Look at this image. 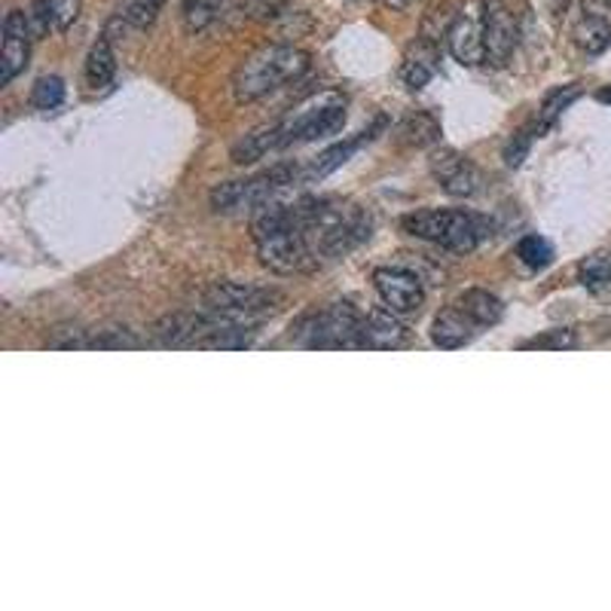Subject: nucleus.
Instances as JSON below:
<instances>
[{
    "mask_svg": "<svg viewBox=\"0 0 611 611\" xmlns=\"http://www.w3.org/2000/svg\"><path fill=\"white\" fill-rule=\"evenodd\" d=\"M144 343L135 336L132 331H122V328H110V331H95L89 336L86 349H141Z\"/></svg>",
    "mask_w": 611,
    "mask_h": 611,
    "instance_id": "nucleus-29",
    "label": "nucleus"
},
{
    "mask_svg": "<svg viewBox=\"0 0 611 611\" xmlns=\"http://www.w3.org/2000/svg\"><path fill=\"white\" fill-rule=\"evenodd\" d=\"M532 138H535V135H532L529 129H523V132H517L514 138H511V144L505 147V165H507V169H519V165H523V160L529 157Z\"/></svg>",
    "mask_w": 611,
    "mask_h": 611,
    "instance_id": "nucleus-33",
    "label": "nucleus"
},
{
    "mask_svg": "<svg viewBox=\"0 0 611 611\" xmlns=\"http://www.w3.org/2000/svg\"><path fill=\"white\" fill-rule=\"evenodd\" d=\"M257 257H260V264L269 266L272 272H281V276L319 269L315 260H312V254H309V245H306L303 233H300L297 226H293V229L272 233V236L257 242Z\"/></svg>",
    "mask_w": 611,
    "mask_h": 611,
    "instance_id": "nucleus-8",
    "label": "nucleus"
},
{
    "mask_svg": "<svg viewBox=\"0 0 611 611\" xmlns=\"http://www.w3.org/2000/svg\"><path fill=\"white\" fill-rule=\"evenodd\" d=\"M597 98H599V101H609V105H611V89H602V93H599Z\"/></svg>",
    "mask_w": 611,
    "mask_h": 611,
    "instance_id": "nucleus-38",
    "label": "nucleus"
},
{
    "mask_svg": "<svg viewBox=\"0 0 611 611\" xmlns=\"http://www.w3.org/2000/svg\"><path fill=\"white\" fill-rule=\"evenodd\" d=\"M297 184H306L303 165L279 162L269 172L245 181H226L212 190V208L217 214H257L272 202H281Z\"/></svg>",
    "mask_w": 611,
    "mask_h": 611,
    "instance_id": "nucleus-3",
    "label": "nucleus"
},
{
    "mask_svg": "<svg viewBox=\"0 0 611 611\" xmlns=\"http://www.w3.org/2000/svg\"><path fill=\"white\" fill-rule=\"evenodd\" d=\"M373 138V132H361L355 135V138H349V141H343V144H333L328 147L324 153H321L319 160L312 162V165H303V178L306 184H312V181H321V178H328L331 172H336L340 165H346L355 153H358L361 147L367 144Z\"/></svg>",
    "mask_w": 611,
    "mask_h": 611,
    "instance_id": "nucleus-18",
    "label": "nucleus"
},
{
    "mask_svg": "<svg viewBox=\"0 0 611 611\" xmlns=\"http://www.w3.org/2000/svg\"><path fill=\"white\" fill-rule=\"evenodd\" d=\"M440 65V50L438 43L431 41V37H422V41H416L404 55V65H400V81L407 83V89H422L431 83V77L438 74Z\"/></svg>",
    "mask_w": 611,
    "mask_h": 611,
    "instance_id": "nucleus-17",
    "label": "nucleus"
},
{
    "mask_svg": "<svg viewBox=\"0 0 611 611\" xmlns=\"http://www.w3.org/2000/svg\"><path fill=\"white\" fill-rule=\"evenodd\" d=\"M221 7H224V0H181L186 31L200 34L208 25H214V19L221 15Z\"/></svg>",
    "mask_w": 611,
    "mask_h": 611,
    "instance_id": "nucleus-24",
    "label": "nucleus"
},
{
    "mask_svg": "<svg viewBox=\"0 0 611 611\" xmlns=\"http://www.w3.org/2000/svg\"><path fill=\"white\" fill-rule=\"evenodd\" d=\"M455 303L465 309L471 319L478 321L480 328H492L495 321L505 315V306H502V300L495 297V293L490 291H480V288H471V291H465Z\"/></svg>",
    "mask_w": 611,
    "mask_h": 611,
    "instance_id": "nucleus-22",
    "label": "nucleus"
},
{
    "mask_svg": "<svg viewBox=\"0 0 611 611\" xmlns=\"http://www.w3.org/2000/svg\"><path fill=\"white\" fill-rule=\"evenodd\" d=\"M431 174L450 196H474L480 190V172L455 150H438L431 157Z\"/></svg>",
    "mask_w": 611,
    "mask_h": 611,
    "instance_id": "nucleus-13",
    "label": "nucleus"
},
{
    "mask_svg": "<svg viewBox=\"0 0 611 611\" xmlns=\"http://www.w3.org/2000/svg\"><path fill=\"white\" fill-rule=\"evenodd\" d=\"M214 328L212 312H172L153 324V343L162 349H200Z\"/></svg>",
    "mask_w": 611,
    "mask_h": 611,
    "instance_id": "nucleus-10",
    "label": "nucleus"
},
{
    "mask_svg": "<svg viewBox=\"0 0 611 611\" xmlns=\"http://www.w3.org/2000/svg\"><path fill=\"white\" fill-rule=\"evenodd\" d=\"M575 346H578V336H575V331H569V328H557V331L538 333V336H532V340H523V343H519V349H538V352H545V349H550V352H562V349H575Z\"/></svg>",
    "mask_w": 611,
    "mask_h": 611,
    "instance_id": "nucleus-28",
    "label": "nucleus"
},
{
    "mask_svg": "<svg viewBox=\"0 0 611 611\" xmlns=\"http://www.w3.org/2000/svg\"><path fill=\"white\" fill-rule=\"evenodd\" d=\"M31 37H34V31L28 25V13L10 10L3 19V50H0V83L3 86H10L28 67Z\"/></svg>",
    "mask_w": 611,
    "mask_h": 611,
    "instance_id": "nucleus-11",
    "label": "nucleus"
},
{
    "mask_svg": "<svg viewBox=\"0 0 611 611\" xmlns=\"http://www.w3.org/2000/svg\"><path fill=\"white\" fill-rule=\"evenodd\" d=\"M361 324L364 312L352 303H333L306 315L293 331V343L303 349H361Z\"/></svg>",
    "mask_w": 611,
    "mask_h": 611,
    "instance_id": "nucleus-7",
    "label": "nucleus"
},
{
    "mask_svg": "<svg viewBox=\"0 0 611 611\" xmlns=\"http://www.w3.org/2000/svg\"><path fill=\"white\" fill-rule=\"evenodd\" d=\"M480 333V324L459 303L447 306L438 312V319L431 324V343L438 349H462L468 346Z\"/></svg>",
    "mask_w": 611,
    "mask_h": 611,
    "instance_id": "nucleus-16",
    "label": "nucleus"
},
{
    "mask_svg": "<svg viewBox=\"0 0 611 611\" xmlns=\"http://www.w3.org/2000/svg\"><path fill=\"white\" fill-rule=\"evenodd\" d=\"M410 343V331L398 321L392 309H371L361 324V349H404Z\"/></svg>",
    "mask_w": 611,
    "mask_h": 611,
    "instance_id": "nucleus-15",
    "label": "nucleus"
},
{
    "mask_svg": "<svg viewBox=\"0 0 611 611\" xmlns=\"http://www.w3.org/2000/svg\"><path fill=\"white\" fill-rule=\"evenodd\" d=\"M483 37H486V62L502 67L517 50V19L507 13L505 7L483 10Z\"/></svg>",
    "mask_w": 611,
    "mask_h": 611,
    "instance_id": "nucleus-14",
    "label": "nucleus"
},
{
    "mask_svg": "<svg viewBox=\"0 0 611 611\" xmlns=\"http://www.w3.org/2000/svg\"><path fill=\"white\" fill-rule=\"evenodd\" d=\"M404 233H410L412 239L431 242L447 251L468 254L478 248L480 242L492 236V224L483 214L465 212V208H431V212L407 214L404 221Z\"/></svg>",
    "mask_w": 611,
    "mask_h": 611,
    "instance_id": "nucleus-4",
    "label": "nucleus"
},
{
    "mask_svg": "<svg viewBox=\"0 0 611 611\" xmlns=\"http://www.w3.org/2000/svg\"><path fill=\"white\" fill-rule=\"evenodd\" d=\"M343 126H346V98L336 89H324L300 101L285 120H279L281 147L312 144L319 138L336 135Z\"/></svg>",
    "mask_w": 611,
    "mask_h": 611,
    "instance_id": "nucleus-6",
    "label": "nucleus"
},
{
    "mask_svg": "<svg viewBox=\"0 0 611 611\" xmlns=\"http://www.w3.org/2000/svg\"><path fill=\"white\" fill-rule=\"evenodd\" d=\"M443 41L450 55L465 67H478L486 62V37H483V19L459 13L443 31Z\"/></svg>",
    "mask_w": 611,
    "mask_h": 611,
    "instance_id": "nucleus-12",
    "label": "nucleus"
},
{
    "mask_svg": "<svg viewBox=\"0 0 611 611\" xmlns=\"http://www.w3.org/2000/svg\"><path fill=\"white\" fill-rule=\"evenodd\" d=\"M281 303H285V293L276 288H257L242 281H214L202 297L205 312L229 324H257L266 315L279 312Z\"/></svg>",
    "mask_w": 611,
    "mask_h": 611,
    "instance_id": "nucleus-5",
    "label": "nucleus"
},
{
    "mask_svg": "<svg viewBox=\"0 0 611 611\" xmlns=\"http://www.w3.org/2000/svg\"><path fill=\"white\" fill-rule=\"evenodd\" d=\"M575 43H578L587 55L605 53L611 46L609 15L602 13V10H587V13L581 15L578 28H575Z\"/></svg>",
    "mask_w": 611,
    "mask_h": 611,
    "instance_id": "nucleus-19",
    "label": "nucleus"
},
{
    "mask_svg": "<svg viewBox=\"0 0 611 611\" xmlns=\"http://www.w3.org/2000/svg\"><path fill=\"white\" fill-rule=\"evenodd\" d=\"M28 25L34 31V37H46L50 31H55V15L50 0H31V10H28Z\"/></svg>",
    "mask_w": 611,
    "mask_h": 611,
    "instance_id": "nucleus-32",
    "label": "nucleus"
},
{
    "mask_svg": "<svg viewBox=\"0 0 611 611\" xmlns=\"http://www.w3.org/2000/svg\"><path fill=\"white\" fill-rule=\"evenodd\" d=\"M578 95H581V86H575V83H571V86H562V89H554V93L547 95L545 105L538 110V126H535V132H547V129L569 110V105Z\"/></svg>",
    "mask_w": 611,
    "mask_h": 611,
    "instance_id": "nucleus-23",
    "label": "nucleus"
},
{
    "mask_svg": "<svg viewBox=\"0 0 611 611\" xmlns=\"http://www.w3.org/2000/svg\"><path fill=\"white\" fill-rule=\"evenodd\" d=\"M117 77V55L107 37H98L93 43V50L86 55V83L95 93H105L107 86Z\"/></svg>",
    "mask_w": 611,
    "mask_h": 611,
    "instance_id": "nucleus-20",
    "label": "nucleus"
},
{
    "mask_svg": "<svg viewBox=\"0 0 611 611\" xmlns=\"http://www.w3.org/2000/svg\"><path fill=\"white\" fill-rule=\"evenodd\" d=\"M379 3H383L386 10H392V13H400V10H407V7H410L412 0H379Z\"/></svg>",
    "mask_w": 611,
    "mask_h": 611,
    "instance_id": "nucleus-36",
    "label": "nucleus"
},
{
    "mask_svg": "<svg viewBox=\"0 0 611 611\" xmlns=\"http://www.w3.org/2000/svg\"><path fill=\"white\" fill-rule=\"evenodd\" d=\"M578 279L585 285L587 291H602L611 285V254L599 251L590 254L587 260H581L578 266Z\"/></svg>",
    "mask_w": 611,
    "mask_h": 611,
    "instance_id": "nucleus-25",
    "label": "nucleus"
},
{
    "mask_svg": "<svg viewBox=\"0 0 611 611\" xmlns=\"http://www.w3.org/2000/svg\"><path fill=\"white\" fill-rule=\"evenodd\" d=\"M279 147H281L279 122H272V126H264V129H254L251 135H245L239 144L233 147V162H239V165H251V162L264 160L266 153L279 150Z\"/></svg>",
    "mask_w": 611,
    "mask_h": 611,
    "instance_id": "nucleus-21",
    "label": "nucleus"
},
{
    "mask_svg": "<svg viewBox=\"0 0 611 611\" xmlns=\"http://www.w3.org/2000/svg\"><path fill=\"white\" fill-rule=\"evenodd\" d=\"M50 7L55 15V31H62V34L81 19V0H50Z\"/></svg>",
    "mask_w": 611,
    "mask_h": 611,
    "instance_id": "nucleus-34",
    "label": "nucleus"
},
{
    "mask_svg": "<svg viewBox=\"0 0 611 611\" xmlns=\"http://www.w3.org/2000/svg\"><path fill=\"white\" fill-rule=\"evenodd\" d=\"M495 7H505V0H483V10H495Z\"/></svg>",
    "mask_w": 611,
    "mask_h": 611,
    "instance_id": "nucleus-37",
    "label": "nucleus"
},
{
    "mask_svg": "<svg viewBox=\"0 0 611 611\" xmlns=\"http://www.w3.org/2000/svg\"><path fill=\"white\" fill-rule=\"evenodd\" d=\"M162 7H165V0H132L129 10H126V22L132 28H138V31H144V28H150L157 22Z\"/></svg>",
    "mask_w": 611,
    "mask_h": 611,
    "instance_id": "nucleus-31",
    "label": "nucleus"
},
{
    "mask_svg": "<svg viewBox=\"0 0 611 611\" xmlns=\"http://www.w3.org/2000/svg\"><path fill=\"white\" fill-rule=\"evenodd\" d=\"M517 257L529 269H547V266L554 264V245L545 236H526L517 245Z\"/></svg>",
    "mask_w": 611,
    "mask_h": 611,
    "instance_id": "nucleus-26",
    "label": "nucleus"
},
{
    "mask_svg": "<svg viewBox=\"0 0 611 611\" xmlns=\"http://www.w3.org/2000/svg\"><path fill=\"white\" fill-rule=\"evenodd\" d=\"M404 135H410L407 141L416 147H426L431 144V141H438L440 135V126L435 122V117H428V114H419V117H410V120L404 122V129H400Z\"/></svg>",
    "mask_w": 611,
    "mask_h": 611,
    "instance_id": "nucleus-30",
    "label": "nucleus"
},
{
    "mask_svg": "<svg viewBox=\"0 0 611 611\" xmlns=\"http://www.w3.org/2000/svg\"><path fill=\"white\" fill-rule=\"evenodd\" d=\"M285 3L288 0H248V10L257 19H272V15H279L285 10Z\"/></svg>",
    "mask_w": 611,
    "mask_h": 611,
    "instance_id": "nucleus-35",
    "label": "nucleus"
},
{
    "mask_svg": "<svg viewBox=\"0 0 611 611\" xmlns=\"http://www.w3.org/2000/svg\"><path fill=\"white\" fill-rule=\"evenodd\" d=\"M65 101V81L62 77H41L34 83V93H31V105L37 110H55Z\"/></svg>",
    "mask_w": 611,
    "mask_h": 611,
    "instance_id": "nucleus-27",
    "label": "nucleus"
},
{
    "mask_svg": "<svg viewBox=\"0 0 611 611\" xmlns=\"http://www.w3.org/2000/svg\"><path fill=\"white\" fill-rule=\"evenodd\" d=\"M306 71H309V53H303L300 46H285V43L264 46L239 65L233 77V95L242 105H251L257 98L306 77Z\"/></svg>",
    "mask_w": 611,
    "mask_h": 611,
    "instance_id": "nucleus-2",
    "label": "nucleus"
},
{
    "mask_svg": "<svg viewBox=\"0 0 611 611\" xmlns=\"http://www.w3.org/2000/svg\"><path fill=\"white\" fill-rule=\"evenodd\" d=\"M297 229L303 233L306 245L315 266L331 264L355 251L361 242L371 239V214L361 205L346 200H315V196H303L300 200V224Z\"/></svg>",
    "mask_w": 611,
    "mask_h": 611,
    "instance_id": "nucleus-1",
    "label": "nucleus"
},
{
    "mask_svg": "<svg viewBox=\"0 0 611 611\" xmlns=\"http://www.w3.org/2000/svg\"><path fill=\"white\" fill-rule=\"evenodd\" d=\"M373 288L379 293V300L398 315H412L426 303L422 279L410 269H404V266H379L373 272Z\"/></svg>",
    "mask_w": 611,
    "mask_h": 611,
    "instance_id": "nucleus-9",
    "label": "nucleus"
}]
</instances>
